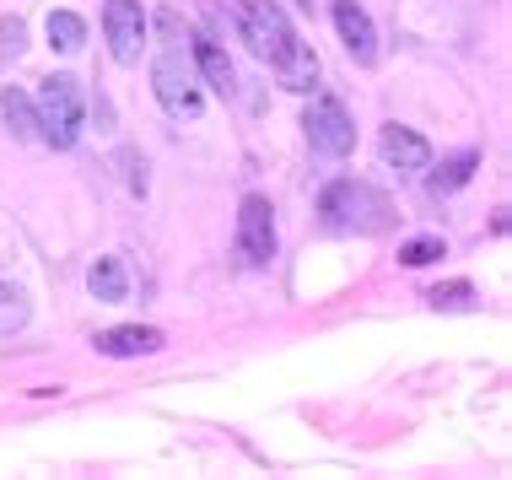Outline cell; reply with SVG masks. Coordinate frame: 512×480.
<instances>
[{"instance_id":"obj_1","label":"cell","mask_w":512,"mask_h":480,"mask_svg":"<svg viewBox=\"0 0 512 480\" xmlns=\"http://www.w3.org/2000/svg\"><path fill=\"white\" fill-rule=\"evenodd\" d=\"M162 33H168V49H162L157 65H151V92H157L162 114L178 119V125H189V119L205 114L200 76H195V65L184 60V49H178V17H162Z\"/></svg>"},{"instance_id":"obj_2","label":"cell","mask_w":512,"mask_h":480,"mask_svg":"<svg viewBox=\"0 0 512 480\" xmlns=\"http://www.w3.org/2000/svg\"><path fill=\"white\" fill-rule=\"evenodd\" d=\"M318 211L329 216V227L340 232H389L399 222L394 200L383 189L362 184V178H335V184L318 195Z\"/></svg>"},{"instance_id":"obj_3","label":"cell","mask_w":512,"mask_h":480,"mask_svg":"<svg viewBox=\"0 0 512 480\" xmlns=\"http://www.w3.org/2000/svg\"><path fill=\"white\" fill-rule=\"evenodd\" d=\"M38 141L54 146V152H71V146L81 141V125H87V98H81V81L54 71L38 81Z\"/></svg>"},{"instance_id":"obj_4","label":"cell","mask_w":512,"mask_h":480,"mask_svg":"<svg viewBox=\"0 0 512 480\" xmlns=\"http://www.w3.org/2000/svg\"><path fill=\"white\" fill-rule=\"evenodd\" d=\"M232 17H238V33L254 60L265 65H281L286 54L297 49V33H292V17H286L275 0H232Z\"/></svg>"},{"instance_id":"obj_5","label":"cell","mask_w":512,"mask_h":480,"mask_svg":"<svg viewBox=\"0 0 512 480\" xmlns=\"http://www.w3.org/2000/svg\"><path fill=\"white\" fill-rule=\"evenodd\" d=\"M302 130H308L313 152L329 157V162H340V157L356 152V125H351V114H345L340 98H313L308 114H302Z\"/></svg>"},{"instance_id":"obj_6","label":"cell","mask_w":512,"mask_h":480,"mask_svg":"<svg viewBox=\"0 0 512 480\" xmlns=\"http://www.w3.org/2000/svg\"><path fill=\"white\" fill-rule=\"evenodd\" d=\"M103 33H108V49H114L119 65H141L146 38H151L146 6H141V0H108V6H103Z\"/></svg>"},{"instance_id":"obj_7","label":"cell","mask_w":512,"mask_h":480,"mask_svg":"<svg viewBox=\"0 0 512 480\" xmlns=\"http://www.w3.org/2000/svg\"><path fill=\"white\" fill-rule=\"evenodd\" d=\"M238 254L243 265H270L275 259V205L265 195H243L238 205Z\"/></svg>"},{"instance_id":"obj_8","label":"cell","mask_w":512,"mask_h":480,"mask_svg":"<svg viewBox=\"0 0 512 480\" xmlns=\"http://www.w3.org/2000/svg\"><path fill=\"white\" fill-rule=\"evenodd\" d=\"M329 11H335V33L345 54H351L356 65H378V27H372V17L356 0H329Z\"/></svg>"},{"instance_id":"obj_9","label":"cell","mask_w":512,"mask_h":480,"mask_svg":"<svg viewBox=\"0 0 512 480\" xmlns=\"http://www.w3.org/2000/svg\"><path fill=\"white\" fill-rule=\"evenodd\" d=\"M378 152H383V162H389V168H399V173H426V168H432V146H426L415 130H405V125H383Z\"/></svg>"},{"instance_id":"obj_10","label":"cell","mask_w":512,"mask_h":480,"mask_svg":"<svg viewBox=\"0 0 512 480\" xmlns=\"http://www.w3.org/2000/svg\"><path fill=\"white\" fill-rule=\"evenodd\" d=\"M98 356H114V362H124V356H151V351H162L168 340H162V329H151V324H119V329H98Z\"/></svg>"},{"instance_id":"obj_11","label":"cell","mask_w":512,"mask_h":480,"mask_svg":"<svg viewBox=\"0 0 512 480\" xmlns=\"http://www.w3.org/2000/svg\"><path fill=\"white\" fill-rule=\"evenodd\" d=\"M195 71L205 76V87H211V92H221V98H232V92H238V71H232L227 49H221L211 33L195 38Z\"/></svg>"},{"instance_id":"obj_12","label":"cell","mask_w":512,"mask_h":480,"mask_svg":"<svg viewBox=\"0 0 512 480\" xmlns=\"http://www.w3.org/2000/svg\"><path fill=\"white\" fill-rule=\"evenodd\" d=\"M270 71H275V81H281L286 92H313L318 87V54L297 38V49L286 54L281 65H270Z\"/></svg>"},{"instance_id":"obj_13","label":"cell","mask_w":512,"mask_h":480,"mask_svg":"<svg viewBox=\"0 0 512 480\" xmlns=\"http://www.w3.org/2000/svg\"><path fill=\"white\" fill-rule=\"evenodd\" d=\"M0 119H6V130L17 135V141H38V108H33V98H27L22 87L0 92Z\"/></svg>"},{"instance_id":"obj_14","label":"cell","mask_w":512,"mask_h":480,"mask_svg":"<svg viewBox=\"0 0 512 480\" xmlns=\"http://www.w3.org/2000/svg\"><path fill=\"white\" fill-rule=\"evenodd\" d=\"M475 168H480V152H459V157H448L437 173H426V189L442 200V195H459V189L475 178Z\"/></svg>"},{"instance_id":"obj_15","label":"cell","mask_w":512,"mask_h":480,"mask_svg":"<svg viewBox=\"0 0 512 480\" xmlns=\"http://www.w3.org/2000/svg\"><path fill=\"white\" fill-rule=\"evenodd\" d=\"M87 292L98 297V303H124V292H130V276H124V265L114 254L98 259V265L87 270Z\"/></svg>"},{"instance_id":"obj_16","label":"cell","mask_w":512,"mask_h":480,"mask_svg":"<svg viewBox=\"0 0 512 480\" xmlns=\"http://www.w3.org/2000/svg\"><path fill=\"white\" fill-rule=\"evenodd\" d=\"M49 44L60 49V54H76L81 44H87V22L76 17V11H49Z\"/></svg>"},{"instance_id":"obj_17","label":"cell","mask_w":512,"mask_h":480,"mask_svg":"<svg viewBox=\"0 0 512 480\" xmlns=\"http://www.w3.org/2000/svg\"><path fill=\"white\" fill-rule=\"evenodd\" d=\"M442 254H448V249H442V238H410L405 249H399V265H405V270H421V265H437Z\"/></svg>"},{"instance_id":"obj_18","label":"cell","mask_w":512,"mask_h":480,"mask_svg":"<svg viewBox=\"0 0 512 480\" xmlns=\"http://www.w3.org/2000/svg\"><path fill=\"white\" fill-rule=\"evenodd\" d=\"M27 324V297L17 292V286L0 281V335H11V329Z\"/></svg>"},{"instance_id":"obj_19","label":"cell","mask_w":512,"mask_h":480,"mask_svg":"<svg viewBox=\"0 0 512 480\" xmlns=\"http://www.w3.org/2000/svg\"><path fill=\"white\" fill-rule=\"evenodd\" d=\"M469 297H475V286H469V281H448V286H432L426 303H432V308H464Z\"/></svg>"},{"instance_id":"obj_20","label":"cell","mask_w":512,"mask_h":480,"mask_svg":"<svg viewBox=\"0 0 512 480\" xmlns=\"http://www.w3.org/2000/svg\"><path fill=\"white\" fill-rule=\"evenodd\" d=\"M22 44H27V27L11 17V22H0V49H11V54H22Z\"/></svg>"}]
</instances>
